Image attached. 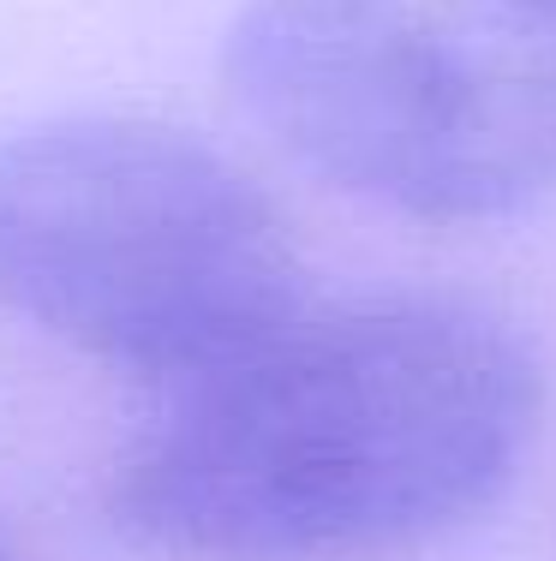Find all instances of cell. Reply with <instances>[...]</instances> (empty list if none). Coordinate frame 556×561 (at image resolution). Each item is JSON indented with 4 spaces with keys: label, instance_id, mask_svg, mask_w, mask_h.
Returning <instances> with one entry per match:
<instances>
[{
    "label": "cell",
    "instance_id": "7a4b0ae2",
    "mask_svg": "<svg viewBox=\"0 0 556 561\" xmlns=\"http://www.w3.org/2000/svg\"><path fill=\"white\" fill-rule=\"evenodd\" d=\"M0 311L102 370L192 389L299 317V245L192 126L55 114L0 144Z\"/></svg>",
    "mask_w": 556,
    "mask_h": 561
},
{
    "label": "cell",
    "instance_id": "277c9868",
    "mask_svg": "<svg viewBox=\"0 0 556 561\" xmlns=\"http://www.w3.org/2000/svg\"><path fill=\"white\" fill-rule=\"evenodd\" d=\"M0 561H7V550H0Z\"/></svg>",
    "mask_w": 556,
    "mask_h": 561
},
{
    "label": "cell",
    "instance_id": "3957f363",
    "mask_svg": "<svg viewBox=\"0 0 556 561\" xmlns=\"http://www.w3.org/2000/svg\"><path fill=\"white\" fill-rule=\"evenodd\" d=\"M222 78L336 192L473 227L556 185V0H246Z\"/></svg>",
    "mask_w": 556,
    "mask_h": 561
},
{
    "label": "cell",
    "instance_id": "6da1fadb",
    "mask_svg": "<svg viewBox=\"0 0 556 561\" xmlns=\"http://www.w3.org/2000/svg\"><path fill=\"white\" fill-rule=\"evenodd\" d=\"M545 419L538 358L455 299L306 311L109 472V519L162 561H365L473 526Z\"/></svg>",
    "mask_w": 556,
    "mask_h": 561
}]
</instances>
